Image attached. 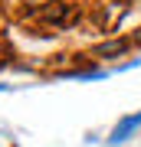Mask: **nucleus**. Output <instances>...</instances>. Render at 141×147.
Wrapping results in <instances>:
<instances>
[{
  "instance_id": "3",
  "label": "nucleus",
  "mask_w": 141,
  "mask_h": 147,
  "mask_svg": "<svg viewBox=\"0 0 141 147\" xmlns=\"http://www.w3.org/2000/svg\"><path fill=\"white\" fill-rule=\"evenodd\" d=\"M7 88H10V85H0V92H7Z\"/></svg>"
},
{
  "instance_id": "1",
  "label": "nucleus",
  "mask_w": 141,
  "mask_h": 147,
  "mask_svg": "<svg viewBox=\"0 0 141 147\" xmlns=\"http://www.w3.org/2000/svg\"><path fill=\"white\" fill-rule=\"evenodd\" d=\"M138 127H141V111H135V115H125V118H121L115 127H112V137H108V144H112V147L125 144L128 137L138 131Z\"/></svg>"
},
{
  "instance_id": "2",
  "label": "nucleus",
  "mask_w": 141,
  "mask_h": 147,
  "mask_svg": "<svg viewBox=\"0 0 141 147\" xmlns=\"http://www.w3.org/2000/svg\"><path fill=\"white\" fill-rule=\"evenodd\" d=\"M125 49H128V42H125V39H115V42H105V46H99L95 53H99V56H121Z\"/></svg>"
}]
</instances>
